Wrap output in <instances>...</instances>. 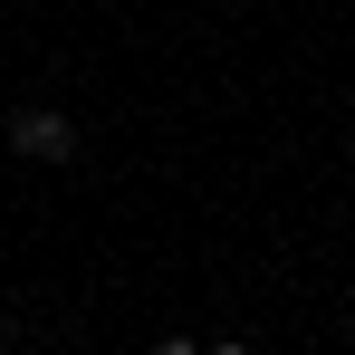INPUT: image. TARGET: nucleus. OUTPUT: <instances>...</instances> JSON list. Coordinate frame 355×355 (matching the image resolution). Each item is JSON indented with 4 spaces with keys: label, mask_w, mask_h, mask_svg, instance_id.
Returning <instances> with one entry per match:
<instances>
[{
    "label": "nucleus",
    "mask_w": 355,
    "mask_h": 355,
    "mask_svg": "<svg viewBox=\"0 0 355 355\" xmlns=\"http://www.w3.org/2000/svg\"><path fill=\"white\" fill-rule=\"evenodd\" d=\"M10 144H19V154H39V164H58L67 144H77V125H67V116H49V106H39V116L19 106V116H10Z\"/></svg>",
    "instance_id": "1"
}]
</instances>
